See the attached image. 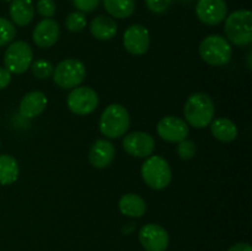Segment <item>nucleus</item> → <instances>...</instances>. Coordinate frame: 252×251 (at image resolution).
Returning <instances> with one entry per match:
<instances>
[{
    "instance_id": "obj_13",
    "label": "nucleus",
    "mask_w": 252,
    "mask_h": 251,
    "mask_svg": "<svg viewBox=\"0 0 252 251\" xmlns=\"http://www.w3.org/2000/svg\"><path fill=\"white\" fill-rule=\"evenodd\" d=\"M123 149L135 157H148L155 149V140L147 132H133L125 137L122 142Z\"/></svg>"
},
{
    "instance_id": "obj_19",
    "label": "nucleus",
    "mask_w": 252,
    "mask_h": 251,
    "mask_svg": "<svg viewBox=\"0 0 252 251\" xmlns=\"http://www.w3.org/2000/svg\"><path fill=\"white\" fill-rule=\"evenodd\" d=\"M118 207L121 213L132 218H139L147 212V203L144 199L134 193H127L121 197Z\"/></svg>"
},
{
    "instance_id": "obj_22",
    "label": "nucleus",
    "mask_w": 252,
    "mask_h": 251,
    "mask_svg": "<svg viewBox=\"0 0 252 251\" xmlns=\"http://www.w3.org/2000/svg\"><path fill=\"white\" fill-rule=\"evenodd\" d=\"M103 6L111 16L127 19L134 12L135 0H103Z\"/></svg>"
},
{
    "instance_id": "obj_1",
    "label": "nucleus",
    "mask_w": 252,
    "mask_h": 251,
    "mask_svg": "<svg viewBox=\"0 0 252 251\" xmlns=\"http://www.w3.org/2000/svg\"><path fill=\"white\" fill-rule=\"evenodd\" d=\"M214 102L209 95L204 93L192 94L187 98L184 107V115L187 123L193 128H206L214 117Z\"/></svg>"
},
{
    "instance_id": "obj_5",
    "label": "nucleus",
    "mask_w": 252,
    "mask_h": 251,
    "mask_svg": "<svg viewBox=\"0 0 252 251\" xmlns=\"http://www.w3.org/2000/svg\"><path fill=\"white\" fill-rule=\"evenodd\" d=\"M142 177L150 188L158 191L164 189L171 182V167L164 157L153 155L148 157L142 165Z\"/></svg>"
},
{
    "instance_id": "obj_30",
    "label": "nucleus",
    "mask_w": 252,
    "mask_h": 251,
    "mask_svg": "<svg viewBox=\"0 0 252 251\" xmlns=\"http://www.w3.org/2000/svg\"><path fill=\"white\" fill-rule=\"evenodd\" d=\"M11 81V73L6 68H0V90L7 88Z\"/></svg>"
},
{
    "instance_id": "obj_9",
    "label": "nucleus",
    "mask_w": 252,
    "mask_h": 251,
    "mask_svg": "<svg viewBox=\"0 0 252 251\" xmlns=\"http://www.w3.org/2000/svg\"><path fill=\"white\" fill-rule=\"evenodd\" d=\"M228 6L225 0H198L196 14L199 21L208 26H217L225 20Z\"/></svg>"
},
{
    "instance_id": "obj_33",
    "label": "nucleus",
    "mask_w": 252,
    "mask_h": 251,
    "mask_svg": "<svg viewBox=\"0 0 252 251\" xmlns=\"http://www.w3.org/2000/svg\"><path fill=\"white\" fill-rule=\"evenodd\" d=\"M4 1H7V2H9V1H12V0H4Z\"/></svg>"
},
{
    "instance_id": "obj_6",
    "label": "nucleus",
    "mask_w": 252,
    "mask_h": 251,
    "mask_svg": "<svg viewBox=\"0 0 252 251\" xmlns=\"http://www.w3.org/2000/svg\"><path fill=\"white\" fill-rule=\"evenodd\" d=\"M53 80L59 88H78L86 76L85 64L79 59H65L54 68Z\"/></svg>"
},
{
    "instance_id": "obj_17",
    "label": "nucleus",
    "mask_w": 252,
    "mask_h": 251,
    "mask_svg": "<svg viewBox=\"0 0 252 251\" xmlns=\"http://www.w3.org/2000/svg\"><path fill=\"white\" fill-rule=\"evenodd\" d=\"M90 32L95 38L100 41H108L117 33V24L112 17L100 15L91 21Z\"/></svg>"
},
{
    "instance_id": "obj_8",
    "label": "nucleus",
    "mask_w": 252,
    "mask_h": 251,
    "mask_svg": "<svg viewBox=\"0 0 252 251\" xmlns=\"http://www.w3.org/2000/svg\"><path fill=\"white\" fill-rule=\"evenodd\" d=\"M69 110L75 115L85 116L94 112L98 106V96L94 89L78 86L70 91L66 98Z\"/></svg>"
},
{
    "instance_id": "obj_11",
    "label": "nucleus",
    "mask_w": 252,
    "mask_h": 251,
    "mask_svg": "<svg viewBox=\"0 0 252 251\" xmlns=\"http://www.w3.org/2000/svg\"><path fill=\"white\" fill-rule=\"evenodd\" d=\"M160 138L170 143H180L186 139L189 133V125L176 116H166L161 118L157 126Z\"/></svg>"
},
{
    "instance_id": "obj_26",
    "label": "nucleus",
    "mask_w": 252,
    "mask_h": 251,
    "mask_svg": "<svg viewBox=\"0 0 252 251\" xmlns=\"http://www.w3.org/2000/svg\"><path fill=\"white\" fill-rule=\"evenodd\" d=\"M177 154L182 160L192 159L196 154V144L192 140H181L177 145Z\"/></svg>"
},
{
    "instance_id": "obj_16",
    "label": "nucleus",
    "mask_w": 252,
    "mask_h": 251,
    "mask_svg": "<svg viewBox=\"0 0 252 251\" xmlns=\"http://www.w3.org/2000/svg\"><path fill=\"white\" fill-rule=\"evenodd\" d=\"M47 102V96L42 91H31L20 102V115L25 118L37 117L46 110Z\"/></svg>"
},
{
    "instance_id": "obj_27",
    "label": "nucleus",
    "mask_w": 252,
    "mask_h": 251,
    "mask_svg": "<svg viewBox=\"0 0 252 251\" xmlns=\"http://www.w3.org/2000/svg\"><path fill=\"white\" fill-rule=\"evenodd\" d=\"M56 2L54 0H38L37 2V11L41 16L51 19L56 14Z\"/></svg>"
},
{
    "instance_id": "obj_23",
    "label": "nucleus",
    "mask_w": 252,
    "mask_h": 251,
    "mask_svg": "<svg viewBox=\"0 0 252 251\" xmlns=\"http://www.w3.org/2000/svg\"><path fill=\"white\" fill-rule=\"evenodd\" d=\"M31 70L36 78L38 79H48L53 75L54 65L49 61L46 59H38L31 64Z\"/></svg>"
},
{
    "instance_id": "obj_24",
    "label": "nucleus",
    "mask_w": 252,
    "mask_h": 251,
    "mask_svg": "<svg viewBox=\"0 0 252 251\" xmlns=\"http://www.w3.org/2000/svg\"><path fill=\"white\" fill-rule=\"evenodd\" d=\"M86 26V17L84 12L80 11H75V12H70V14L66 16L65 19V27L69 30L70 32H80L85 29Z\"/></svg>"
},
{
    "instance_id": "obj_10",
    "label": "nucleus",
    "mask_w": 252,
    "mask_h": 251,
    "mask_svg": "<svg viewBox=\"0 0 252 251\" xmlns=\"http://www.w3.org/2000/svg\"><path fill=\"white\" fill-rule=\"evenodd\" d=\"M139 241L147 251H165L169 246V233L159 224H145L139 231Z\"/></svg>"
},
{
    "instance_id": "obj_7",
    "label": "nucleus",
    "mask_w": 252,
    "mask_h": 251,
    "mask_svg": "<svg viewBox=\"0 0 252 251\" xmlns=\"http://www.w3.org/2000/svg\"><path fill=\"white\" fill-rule=\"evenodd\" d=\"M33 52L25 41H16L10 44L4 53L5 68L14 74H22L31 66Z\"/></svg>"
},
{
    "instance_id": "obj_29",
    "label": "nucleus",
    "mask_w": 252,
    "mask_h": 251,
    "mask_svg": "<svg viewBox=\"0 0 252 251\" xmlns=\"http://www.w3.org/2000/svg\"><path fill=\"white\" fill-rule=\"evenodd\" d=\"M101 0H73V4L80 12H91L97 9Z\"/></svg>"
},
{
    "instance_id": "obj_34",
    "label": "nucleus",
    "mask_w": 252,
    "mask_h": 251,
    "mask_svg": "<svg viewBox=\"0 0 252 251\" xmlns=\"http://www.w3.org/2000/svg\"><path fill=\"white\" fill-rule=\"evenodd\" d=\"M0 145H1V142H0Z\"/></svg>"
},
{
    "instance_id": "obj_21",
    "label": "nucleus",
    "mask_w": 252,
    "mask_h": 251,
    "mask_svg": "<svg viewBox=\"0 0 252 251\" xmlns=\"http://www.w3.org/2000/svg\"><path fill=\"white\" fill-rule=\"evenodd\" d=\"M19 164L12 155H0V184L7 186L14 184L19 177Z\"/></svg>"
},
{
    "instance_id": "obj_14",
    "label": "nucleus",
    "mask_w": 252,
    "mask_h": 251,
    "mask_svg": "<svg viewBox=\"0 0 252 251\" xmlns=\"http://www.w3.org/2000/svg\"><path fill=\"white\" fill-rule=\"evenodd\" d=\"M59 34H61V27L58 22L53 19H44L34 27L32 39L39 48H49L56 44Z\"/></svg>"
},
{
    "instance_id": "obj_20",
    "label": "nucleus",
    "mask_w": 252,
    "mask_h": 251,
    "mask_svg": "<svg viewBox=\"0 0 252 251\" xmlns=\"http://www.w3.org/2000/svg\"><path fill=\"white\" fill-rule=\"evenodd\" d=\"M209 126H211L212 134L220 142H233L238 137V127L229 118H217L212 121Z\"/></svg>"
},
{
    "instance_id": "obj_32",
    "label": "nucleus",
    "mask_w": 252,
    "mask_h": 251,
    "mask_svg": "<svg viewBox=\"0 0 252 251\" xmlns=\"http://www.w3.org/2000/svg\"><path fill=\"white\" fill-rule=\"evenodd\" d=\"M135 225H133V223H128V226H126V228H123V233L128 234L132 231V229H134Z\"/></svg>"
},
{
    "instance_id": "obj_3",
    "label": "nucleus",
    "mask_w": 252,
    "mask_h": 251,
    "mask_svg": "<svg viewBox=\"0 0 252 251\" xmlns=\"http://www.w3.org/2000/svg\"><path fill=\"white\" fill-rule=\"evenodd\" d=\"M130 117L127 108L120 103L107 106L100 117V130L110 139L120 138L129 129Z\"/></svg>"
},
{
    "instance_id": "obj_18",
    "label": "nucleus",
    "mask_w": 252,
    "mask_h": 251,
    "mask_svg": "<svg viewBox=\"0 0 252 251\" xmlns=\"http://www.w3.org/2000/svg\"><path fill=\"white\" fill-rule=\"evenodd\" d=\"M10 16L17 26H26L33 20L34 6L32 0H12L10 5Z\"/></svg>"
},
{
    "instance_id": "obj_4",
    "label": "nucleus",
    "mask_w": 252,
    "mask_h": 251,
    "mask_svg": "<svg viewBox=\"0 0 252 251\" xmlns=\"http://www.w3.org/2000/svg\"><path fill=\"white\" fill-rule=\"evenodd\" d=\"M199 54L209 65L223 66L230 62L233 49L226 38L219 34L207 36L199 44Z\"/></svg>"
},
{
    "instance_id": "obj_2",
    "label": "nucleus",
    "mask_w": 252,
    "mask_h": 251,
    "mask_svg": "<svg viewBox=\"0 0 252 251\" xmlns=\"http://www.w3.org/2000/svg\"><path fill=\"white\" fill-rule=\"evenodd\" d=\"M225 34L229 41L239 47H246L252 42V12L236 10L225 17Z\"/></svg>"
},
{
    "instance_id": "obj_15",
    "label": "nucleus",
    "mask_w": 252,
    "mask_h": 251,
    "mask_svg": "<svg viewBox=\"0 0 252 251\" xmlns=\"http://www.w3.org/2000/svg\"><path fill=\"white\" fill-rule=\"evenodd\" d=\"M115 145L106 139H97L90 148L89 160L91 165L97 169H105L115 159Z\"/></svg>"
},
{
    "instance_id": "obj_31",
    "label": "nucleus",
    "mask_w": 252,
    "mask_h": 251,
    "mask_svg": "<svg viewBox=\"0 0 252 251\" xmlns=\"http://www.w3.org/2000/svg\"><path fill=\"white\" fill-rule=\"evenodd\" d=\"M228 251H252V248L248 243H239L231 246Z\"/></svg>"
},
{
    "instance_id": "obj_12",
    "label": "nucleus",
    "mask_w": 252,
    "mask_h": 251,
    "mask_svg": "<svg viewBox=\"0 0 252 251\" xmlns=\"http://www.w3.org/2000/svg\"><path fill=\"white\" fill-rule=\"evenodd\" d=\"M123 44L127 52L134 56L147 53L150 46V34L147 27L134 24L126 30L123 34Z\"/></svg>"
},
{
    "instance_id": "obj_25",
    "label": "nucleus",
    "mask_w": 252,
    "mask_h": 251,
    "mask_svg": "<svg viewBox=\"0 0 252 251\" xmlns=\"http://www.w3.org/2000/svg\"><path fill=\"white\" fill-rule=\"evenodd\" d=\"M16 36V27L9 20L0 17V47L10 43Z\"/></svg>"
},
{
    "instance_id": "obj_28",
    "label": "nucleus",
    "mask_w": 252,
    "mask_h": 251,
    "mask_svg": "<svg viewBox=\"0 0 252 251\" xmlns=\"http://www.w3.org/2000/svg\"><path fill=\"white\" fill-rule=\"evenodd\" d=\"M172 0H145L148 9L154 14H162L171 5Z\"/></svg>"
}]
</instances>
